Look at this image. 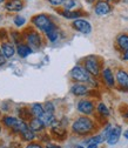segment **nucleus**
Returning a JSON list of instances; mask_svg holds the SVG:
<instances>
[{
	"label": "nucleus",
	"mask_w": 128,
	"mask_h": 148,
	"mask_svg": "<svg viewBox=\"0 0 128 148\" xmlns=\"http://www.w3.org/2000/svg\"><path fill=\"white\" fill-rule=\"evenodd\" d=\"M20 119H18V118H15V116H13V115H4L3 118H1V123L6 127V128H8V129H12L16 126V123H18V121H19Z\"/></svg>",
	"instance_id": "20"
},
{
	"label": "nucleus",
	"mask_w": 128,
	"mask_h": 148,
	"mask_svg": "<svg viewBox=\"0 0 128 148\" xmlns=\"http://www.w3.org/2000/svg\"><path fill=\"white\" fill-rule=\"evenodd\" d=\"M0 52H1V48H0Z\"/></svg>",
	"instance_id": "47"
},
{
	"label": "nucleus",
	"mask_w": 128,
	"mask_h": 148,
	"mask_svg": "<svg viewBox=\"0 0 128 148\" xmlns=\"http://www.w3.org/2000/svg\"><path fill=\"white\" fill-rule=\"evenodd\" d=\"M26 18L25 16H23V15H20V14H16L14 18H13V24L18 27V28H21L23 26H25L26 25Z\"/></svg>",
	"instance_id": "27"
},
{
	"label": "nucleus",
	"mask_w": 128,
	"mask_h": 148,
	"mask_svg": "<svg viewBox=\"0 0 128 148\" xmlns=\"http://www.w3.org/2000/svg\"><path fill=\"white\" fill-rule=\"evenodd\" d=\"M40 140H41L42 142L48 143V142H49V136H48V134H44L42 136H40Z\"/></svg>",
	"instance_id": "35"
},
{
	"label": "nucleus",
	"mask_w": 128,
	"mask_h": 148,
	"mask_svg": "<svg viewBox=\"0 0 128 148\" xmlns=\"http://www.w3.org/2000/svg\"><path fill=\"white\" fill-rule=\"evenodd\" d=\"M77 5H78L77 0H65L62 8L64 10H74L77 7Z\"/></svg>",
	"instance_id": "29"
},
{
	"label": "nucleus",
	"mask_w": 128,
	"mask_h": 148,
	"mask_svg": "<svg viewBox=\"0 0 128 148\" xmlns=\"http://www.w3.org/2000/svg\"><path fill=\"white\" fill-rule=\"evenodd\" d=\"M44 105V109L46 113H49V114H55V106L52 101H46Z\"/></svg>",
	"instance_id": "28"
},
{
	"label": "nucleus",
	"mask_w": 128,
	"mask_h": 148,
	"mask_svg": "<svg viewBox=\"0 0 128 148\" xmlns=\"http://www.w3.org/2000/svg\"><path fill=\"white\" fill-rule=\"evenodd\" d=\"M45 148H61V146H59V145H57V143H51V142H48V143H46Z\"/></svg>",
	"instance_id": "34"
},
{
	"label": "nucleus",
	"mask_w": 128,
	"mask_h": 148,
	"mask_svg": "<svg viewBox=\"0 0 128 148\" xmlns=\"http://www.w3.org/2000/svg\"><path fill=\"white\" fill-rule=\"evenodd\" d=\"M24 40L26 44H28L33 51H39L42 45H44V38L42 35L39 33L38 29H34V28H27L24 33Z\"/></svg>",
	"instance_id": "3"
},
{
	"label": "nucleus",
	"mask_w": 128,
	"mask_h": 148,
	"mask_svg": "<svg viewBox=\"0 0 128 148\" xmlns=\"http://www.w3.org/2000/svg\"><path fill=\"white\" fill-rule=\"evenodd\" d=\"M115 80L119 88L123 92H128V72L123 68H119L115 72Z\"/></svg>",
	"instance_id": "11"
},
{
	"label": "nucleus",
	"mask_w": 128,
	"mask_h": 148,
	"mask_svg": "<svg viewBox=\"0 0 128 148\" xmlns=\"http://www.w3.org/2000/svg\"><path fill=\"white\" fill-rule=\"evenodd\" d=\"M101 79L102 82L107 88H115L116 87V80H115V73L112 71L111 67H103L101 72Z\"/></svg>",
	"instance_id": "9"
},
{
	"label": "nucleus",
	"mask_w": 128,
	"mask_h": 148,
	"mask_svg": "<svg viewBox=\"0 0 128 148\" xmlns=\"http://www.w3.org/2000/svg\"><path fill=\"white\" fill-rule=\"evenodd\" d=\"M93 10L97 15L105 16L113 11V6H112L111 1H107V0H98L95 4H93Z\"/></svg>",
	"instance_id": "10"
},
{
	"label": "nucleus",
	"mask_w": 128,
	"mask_h": 148,
	"mask_svg": "<svg viewBox=\"0 0 128 148\" xmlns=\"http://www.w3.org/2000/svg\"><path fill=\"white\" fill-rule=\"evenodd\" d=\"M31 23L36 29L40 32H44V33L54 24L51 15H48L46 13H39V14L33 15L31 19Z\"/></svg>",
	"instance_id": "5"
},
{
	"label": "nucleus",
	"mask_w": 128,
	"mask_h": 148,
	"mask_svg": "<svg viewBox=\"0 0 128 148\" xmlns=\"http://www.w3.org/2000/svg\"><path fill=\"white\" fill-rule=\"evenodd\" d=\"M0 132H1V125H0Z\"/></svg>",
	"instance_id": "45"
},
{
	"label": "nucleus",
	"mask_w": 128,
	"mask_h": 148,
	"mask_svg": "<svg viewBox=\"0 0 128 148\" xmlns=\"http://www.w3.org/2000/svg\"><path fill=\"white\" fill-rule=\"evenodd\" d=\"M111 1H113V3H118L119 0H111Z\"/></svg>",
	"instance_id": "44"
},
{
	"label": "nucleus",
	"mask_w": 128,
	"mask_h": 148,
	"mask_svg": "<svg viewBox=\"0 0 128 148\" xmlns=\"http://www.w3.org/2000/svg\"><path fill=\"white\" fill-rule=\"evenodd\" d=\"M7 1V0H0V4H5Z\"/></svg>",
	"instance_id": "41"
},
{
	"label": "nucleus",
	"mask_w": 128,
	"mask_h": 148,
	"mask_svg": "<svg viewBox=\"0 0 128 148\" xmlns=\"http://www.w3.org/2000/svg\"><path fill=\"white\" fill-rule=\"evenodd\" d=\"M25 7L24 0H7L4 4V8L10 13H19Z\"/></svg>",
	"instance_id": "13"
},
{
	"label": "nucleus",
	"mask_w": 128,
	"mask_h": 148,
	"mask_svg": "<svg viewBox=\"0 0 128 148\" xmlns=\"http://www.w3.org/2000/svg\"><path fill=\"white\" fill-rule=\"evenodd\" d=\"M86 148H99V145H97V143H88Z\"/></svg>",
	"instance_id": "37"
},
{
	"label": "nucleus",
	"mask_w": 128,
	"mask_h": 148,
	"mask_svg": "<svg viewBox=\"0 0 128 148\" xmlns=\"http://www.w3.org/2000/svg\"><path fill=\"white\" fill-rule=\"evenodd\" d=\"M77 109H78V112L81 115L90 116V115L94 114L95 109H97V106H95V103H94V101L92 99L84 98V99H81V100H79L77 102Z\"/></svg>",
	"instance_id": "6"
},
{
	"label": "nucleus",
	"mask_w": 128,
	"mask_h": 148,
	"mask_svg": "<svg viewBox=\"0 0 128 148\" xmlns=\"http://www.w3.org/2000/svg\"><path fill=\"white\" fill-rule=\"evenodd\" d=\"M7 39H8V32L5 28H1V29H0V40L6 41Z\"/></svg>",
	"instance_id": "31"
},
{
	"label": "nucleus",
	"mask_w": 128,
	"mask_h": 148,
	"mask_svg": "<svg viewBox=\"0 0 128 148\" xmlns=\"http://www.w3.org/2000/svg\"><path fill=\"white\" fill-rule=\"evenodd\" d=\"M90 87L87 84L84 82H73V85L69 88V92L73 97L77 98H86L90 94Z\"/></svg>",
	"instance_id": "7"
},
{
	"label": "nucleus",
	"mask_w": 128,
	"mask_h": 148,
	"mask_svg": "<svg viewBox=\"0 0 128 148\" xmlns=\"http://www.w3.org/2000/svg\"><path fill=\"white\" fill-rule=\"evenodd\" d=\"M75 148H85V147H84V146H81V145H79V146H77Z\"/></svg>",
	"instance_id": "43"
},
{
	"label": "nucleus",
	"mask_w": 128,
	"mask_h": 148,
	"mask_svg": "<svg viewBox=\"0 0 128 148\" xmlns=\"http://www.w3.org/2000/svg\"><path fill=\"white\" fill-rule=\"evenodd\" d=\"M123 138H125L126 140H128V129H126V131L123 132Z\"/></svg>",
	"instance_id": "39"
},
{
	"label": "nucleus",
	"mask_w": 128,
	"mask_h": 148,
	"mask_svg": "<svg viewBox=\"0 0 128 148\" xmlns=\"http://www.w3.org/2000/svg\"><path fill=\"white\" fill-rule=\"evenodd\" d=\"M97 112L103 119H107L111 116V110H109V108L107 107V105L105 102H101V101L98 102V105H97Z\"/></svg>",
	"instance_id": "21"
},
{
	"label": "nucleus",
	"mask_w": 128,
	"mask_h": 148,
	"mask_svg": "<svg viewBox=\"0 0 128 148\" xmlns=\"http://www.w3.org/2000/svg\"><path fill=\"white\" fill-rule=\"evenodd\" d=\"M125 118H127V119H128V110H127V112L125 113Z\"/></svg>",
	"instance_id": "42"
},
{
	"label": "nucleus",
	"mask_w": 128,
	"mask_h": 148,
	"mask_svg": "<svg viewBox=\"0 0 128 148\" xmlns=\"http://www.w3.org/2000/svg\"><path fill=\"white\" fill-rule=\"evenodd\" d=\"M19 116H20L21 120H24L26 122H28L32 118H34L33 114H32V110L27 107H23V108L19 109Z\"/></svg>",
	"instance_id": "24"
},
{
	"label": "nucleus",
	"mask_w": 128,
	"mask_h": 148,
	"mask_svg": "<svg viewBox=\"0 0 128 148\" xmlns=\"http://www.w3.org/2000/svg\"><path fill=\"white\" fill-rule=\"evenodd\" d=\"M46 1L53 7H62L65 0H46Z\"/></svg>",
	"instance_id": "30"
},
{
	"label": "nucleus",
	"mask_w": 128,
	"mask_h": 148,
	"mask_svg": "<svg viewBox=\"0 0 128 148\" xmlns=\"http://www.w3.org/2000/svg\"><path fill=\"white\" fill-rule=\"evenodd\" d=\"M45 36H46V39L49 41V42H52V44H54V42H57L58 40H59V38H60V29H59V27H58V25L54 23L46 32H45Z\"/></svg>",
	"instance_id": "16"
},
{
	"label": "nucleus",
	"mask_w": 128,
	"mask_h": 148,
	"mask_svg": "<svg viewBox=\"0 0 128 148\" xmlns=\"http://www.w3.org/2000/svg\"><path fill=\"white\" fill-rule=\"evenodd\" d=\"M122 134H123V133H122V127H121L120 125L113 126L111 133H109V135H108V138H107V140H106L107 145H109V146L116 145V143L119 142V140H120V138H121Z\"/></svg>",
	"instance_id": "14"
},
{
	"label": "nucleus",
	"mask_w": 128,
	"mask_h": 148,
	"mask_svg": "<svg viewBox=\"0 0 128 148\" xmlns=\"http://www.w3.org/2000/svg\"><path fill=\"white\" fill-rule=\"evenodd\" d=\"M31 110L34 118H41L45 114V109H44V105L39 103V102H34L31 106Z\"/></svg>",
	"instance_id": "22"
},
{
	"label": "nucleus",
	"mask_w": 128,
	"mask_h": 148,
	"mask_svg": "<svg viewBox=\"0 0 128 148\" xmlns=\"http://www.w3.org/2000/svg\"><path fill=\"white\" fill-rule=\"evenodd\" d=\"M86 1H87L88 4H95V3L98 1V0H86Z\"/></svg>",
	"instance_id": "40"
},
{
	"label": "nucleus",
	"mask_w": 128,
	"mask_h": 148,
	"mask_svg": "<svg viewBox=\"0 0 128 148\" xmlns=\"http://www.w3.org/2000/svg\"><path fill=\"white\" fill-rule=\"evenodd\" d=\"M72 28L81 33V34H85V35H88L92 33L93 31V26L88 20H86L85 18H80V19H75L72 21Z\"/></svg>",
	"instance_id": "8"
},
{
	"label": "nucleus",
	"mask_w": 128,
	"mask_h": 148,
	"mask_svg": "<svg viewBox=\"0 0 128 148\" xmlns=\"http://www.w3.org/2000/svg\"><path fill=\"white\" fill-rule=\"evenodd\" d=\"M122 59L126 60V61H128V52H123L122 53Z\"/></svg>",
	"instance_id": "38"
},
{
	"label": "nucleus",
	"mask_w": 128,
	"mask_h": 148,
	"mask_svg": "<svg viewBox=\"0 0 128 148\" xmlns=\"http://www.w3.org/2000/svg\"><path fill=\"white\" fill-rule=\"evenodd\" d=\"M20 138H21V140L23 141H26V142H32L35 138H36V133L34 132V131H32V129L28 127V128H26L25 131L20 134Z\"/></svg>",
	"instance_id": "23"
},
{
	"label": "nucleus",
	"mask_w": 128,
	"mask_h": 148,
	"mask_svg": "<svg viewBox=\"0 0 128 148\" xmlns=\"http://www.w3.org/2000/svg\"><path fill=\"white\" fill-rule=\"evenodd\" d=\"M11 38H12V42H14L15 45L24 41V35L19 31H12L11 32Z\"/></svg>",
	"instance_id": "26"
},
{
	"label": "nucleus",
	"mask_w": 128,
	"mask_h": 148,
	"mask_svg": "<svg viewBox=\"0 0 128 148\" xmlns=\"http://www.w3.org/2000/svg\"><path fill=\"white\" fill-rule=\"evenodd\" d=\"M116 46L123 53V52H128V34L126 33H121L116 36Z\"/></svg>",
	"instance_id": "19"
},
{
	"label": "nucleus",
	"mask_w": 128,
	"mask_h": 148,
	"mask_svg": "<svg viewBox=\"0 0 128 148\" xmlns=\"http://www.w3.org/2000/svg\"><path fill=\"white\" fill-rule=\"evenodd\" d=\"M10 147H11V148H21V146H20L19 142H12Z\"/></svg>",
	"instance_id": "36"
},
{
	"label": "nucleus",
	"mask_w": 128,
	"mask_h": 148,
	"mask_svg": "<svg viewBox=\"0 0 128 148\" xmlns=\"http://www.w3.org/2000/svg\"><path fill=\"white\" fill-rule=\"evenodd\" d=\"M106 141V139H105V136L101 134V133H99V134H95V135H92L90 136L87 141H85L87 145L88 143H97V145H101V143H103Z\"/></svg>",
	"instance_id": "25"
},
{
	"label": "nucleus",
	"mask_w": 128,
	"mask_h": 148,
	"mask_svg": "<svg viewBox=\"0 0 128 148\" xmlns=\"http://www.w3.org/2000/svg\"><path fill=\"white\" fill-rule=\"evenodd\" d=\"M7 60H8V59L5 57V55H4L1 52H0V67H1V66H4V65H6Z\"/></svg>",
	"instance_id": "32"
},
{
	"label": "nucleus",
	"mask_w": 128,
	"mask_h": 148,
	"mask_svg": "<svg viewBox=\"0 0 128 148\" xmlns=\"http://www.w3.org/2000/svg\"><path fill=\"white\" fill-rule=\"evenodd\" d=\"M59 14L66 20H75V19H80L87 15L86 12H84L82 10H61L59 11Z\"/></svg>",
	"instance_id": "12"
},
{
	"label": "nucleus",
	"mask_w": 128,
	"mask_h": 148,
	"mask_svg": "<svg viewBox=\"0 0 128 148\" xmlns=\"http://www.w3.org/2000/svg\"><path fill=\"white\" fill-rule=\"evenodd\" d=\"M26 148H44L41 145H39V143H35V142H29L27 146H26Z\"/></svg>",
	"instance_id": "33"
},
{
	"label": "nucleus",
	"mask_w": 128,
	"mask_h": 148,
	"mask_svg": "<svg viewBox=\"0 0 128 148\" xmlns=\"http://www.w3.org/2000/svg\"><path fill=\"white\" fill-rule=\"evenodd\" d=\"M82 65L89 72V74L93 78H97L98 79L101 75V72H102V61H101L99 55H94V54L87 55V57H85L82 59Z\"/></svg>",
	"instance_id": "2"
},
{
	"label": "nucleus",
	"mask_w": 128,
	"mask_h": 148,
	"mask_svg": "<svg viewBox=\"0 0 128 148\" xmlns=\"http://www.w3.org/2000/svg\"><path fill=\"white\" fill-rule=\"evenodd\" d=\"M97 122L87 115L78 116L71 125V131L73 134L78 136H87L92 135L97 131Z\"/></svg>",
	"instance_id": "1"
},
{
	"label": "nucleus",
	"mask_w": 128,
	"mask_h": 148,
	"mask_svg": "<svg viewBox=\"0 0 128 148\" xmlns=\"http://www.w3.org/2000/svg\"><path fill=\"white\" fill-rule=\"evenodd\" d=\"M0 48H1V53L5 55L7 59L13 58L15 53H16V45L10 40L6 41H1V45H0Z\"/></svg>",
	"instance_id": "15"
},
{
	"label": "nucleus",
	"mask_w": 128,
	"mask_h": 148,
	"mask_svg": "<svg viewBox=\"0 0 128 148\" xmlns=\"http://www.w3.org/2000/svg\"><path fill=\"white\" fill-rule=\"evenodd\" d=\"M28 126L32 131H34L35 133H40L42 132L44 129L46 128L45 123L42 122V120L40 118H32L29 121H28Z\"/></svg>",
	"instance_id": "18"
},
{
	"label": "nucleus",
	"mask_w": 128,
	"mask_h": 148,
	"mask_svg": "<svg viewBox=\"0 0 128 148\" xmlns=\"http://www.w3.org/2000/svg\"><path fill=\"white\" fill-rule=\"evenodd\" d=\"M69 78L73 82H84L88 85L93 77L84 67V65H75L69 71Z\"/></svg>",
	"instance_id": "4"
},
{
	"label": "nucleus",
	"mask_w": 128,
	"mask_h": 148,
	"mask_svg": "<svg viewBox=\"0 0 128 148\" xmlns=\"http://www.w3.org/2000/svg\"><path fill=\"white\" fill-rule=\"evenodd\" d=\"M33 52L34 51L32 49V47L28 44H26L25 41H23V42L16 45V54L19 55L20 58H23V59H26L27 57H29Z\"/></svg>",
	"instance_id": "17"
},
{
	"label": "nucleus",
	"mask_w": 128,
	"mask_h": 148,
	"mask_svg": "<svg viewBox=\"0 0 128 148\" xmlns=\"http://www.w3.org/2000/svg\"><path fill=\"white\" fill-rule=\"evenodd\" d=\"M3 148H11V147H3Z\"/></svg>",
	"instance_id": "46"
}]
</instances>
